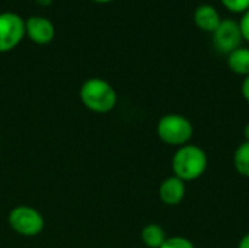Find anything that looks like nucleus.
Listing matches in <instances>:
<instances>
[{"instance_id":"obj_15","label":"nucleus","mask_w":249,"mask_h":248,"mask_svg":"<svg viewBox=\"0 0 249 248\" xmlns=\"http://www.w3.org/2000/svg\"><path fill=\"white\" fill-rule=\"evenodd\" d=\"M238 23H239L241 32H242L244 41H247L249 44V10H247L244 15H241V19H239Z\"/></svg>"},{"instance_id":"obj_12","label":"nucleus","mask_w":249,"mask_h":248,"mask_svg":"<svg viewBox=\"0 0 249 248\" xmlns=\"http://www.w3.org/2000/svg\"><path fill=\"white\" fill-rule=\"evenodd\" d=\"M233 165L241 177L249 178V142H244L236 148L233 155Z\"/></svg>"},{"instance_id":"obj_10","label":"nucleus","mask_w":249,"mask_h":248,"mask_svg":"<svg viewBox=\"0 0 249 248\" xmlns=\"http://www.w3.org/2000/svg\"><path fill=\"white\" fill-rule=\"evenodd\" d=\"M228 67L239 76H248L249 75V48L248 47H239L228 54Z\"/></svg>"},{"instance_id":"obj_16","label":"nucleus","mask_w":249,"mask_h":248,"mask_svg":"<svg viewBox=\"0 0 249 248\" xmlns=\"http://www.w3.org/2000/svg\"><path fill=\"white\" fill-rule=\"evenodd\" d=\"M241 92H242V96L245 98V101L249 102V75L244 77V82H242V86H241Z\"/></svg>"},{"instance_id":"obj_1","label":"nucleus","mask_w":249,"mask_h":248,"mask_svg":"<svg viewBox=\"0 0 249 248\" xmlns=\"http://www.w3.org/2000/svg\"><path fill=\"white\" fill-rule=\"evenodd\" d=\"M79 98L85 108L96 114H107L112 111L118 102V95L114 86L101 77H90L85 80L80 86Z\"/></svg>"},{"instance_id":"obj_6","label":"nucleus","mask_w":249,"mask_h":248,"mask_svg":"<svg viewBox=\"0 0 249 248\" xmlns=\"http://www.w3.org/2000/svg\"><path fill=\"white\" fill-rule=\"evenodd\" d=\"M212 35H213L214 47L226 56L233 50L242 47L244 42L239 23L233 19H222L220 25L216 28V31Z\"/></svg>"},{"instance_id":"obj_13","label":"nucleus","mask_w":249,"mask_h":248,"mask_svg":"<svg viewBox=\"0 0 249 248\" xmlns=\"http://www.w3.org/2000/svg\"><path fill=\"white\" fill-rule=\"evenodd\" d=\"M220 3L231 13L244 15L249 10V0H220Z\"/></svg>"},{"instance_id":"obj_17","label":"nucleus","mask_w":249,"mask_h":248,"mask_svg":"<svg viewBox=\"0 0 249 248\" xmlns=\"http://www.w3.org/2000/svg\"><path fill=\"white\" fill-rule=\"evenodd\" d=\"M238 248H249V232L241 238V241L238 244Z\"/></svg>"},{"instance_id":"obj_7","label":"nucleus","mask_w":249,"mask_h":248,"mask_svg":"<svg viewBox=\"0 0 249 248\" xmlns=\"http://www.w3.org/2000/svg\"><path fill=\"white\" fill-rule=\"evenodd\" d=\"M25 34L36 45H47L55 37V28L53 22L45 16H29L25 19Z\"/></svg>"},{"instance_id":"obj_4","label":"nucleus","mask_w":249,"mask_h":248,"mask_svg":"<svg viewBox=\"0 0 249 248\" xmlns=\"http://www.w3.org/2000/svg\"><path fill=\"white\" fill-rule=\"evenodd\" d=\"M7 224L13 232L20 237L32 238L44 231V216L32 206L20 205L13 208L7 215Z\"/></svg>"},{"instance_id":"obj_3","label":"nucleus","mask_w":249,"mask_h":248,"mask_svg":"<svg viewBox=\"0 0 249 248\" xmlns=\"http://www.w3.org/2000/svg\"><path fill=\"white\" fill-rule=\"evenodd\" d=\"M158 137L169 146H184L193 137V124L188 118L179 114L163 115L156 126Z\"/></svg>"},{"instance_id":"obj_5","label":"nucleus","mask_w":249,"mask_h":248,"mask_svg":"<svg viewBox=\"0 0 249 248\" xmlns=\"http://www.w3.org/2000/svg\"><path fill=\"white\" fill-rule=\"evenodd\" d=\"M25 34V20L20 15L15 12L0 13V53H7L16 48Z\"/></svg>"},{"instance_id":"obj_20","label":"nucleus","mask_w":249,"mask_h":248,"mask_svg":"<svg viewBox=\"0 0 249 248\" xmlns=\"http://www.w3.org/2000/svg\"><path fill=\"white\" fill-rule=\"evenodd\" d=\"M95 3H111V1H115V0H92Z\"/></svg>"},{"instance_id":"obj_19","label":"nucleus","mask_w":249,"mask_h":248,"mask_svg":"<svg viewBox=\"0 0 249 248\" xmlns=\"http://www.w3.org/2000/svg\"><path fill=\"white\" fill-rule=\"evenodd\" d=\"M244 137H245V142H249V123H247L244 127Z\"/></svg>"},{"instance_id":"obj_8","label":"nucleus","mask_w":249,"mask_h":248,"mask_svg":"<svg viewBox=\"0 0 249 248\" xmlns=\"http://www.w3.org/2000/svg\"><path fill=\"white\" fill-rule=\"evenodd\" d=\"M185 197V183L175 175L168 177L162 181L159 187V199L168 206L179 205Z\"/></svg>"},{"instance_id":"obj_14","label":"nucleus","mask_w":249,"mask_h":248,"mask_svg":"<svg viewBox=\"0 0 249 248\" xmlns=\"http://www.w3.org/2000/svg\"><path fill=\"white\" fill-rule=\"evenodd\" d=\"M160 248H196L194 244L181 235H174V237H168L165 240V243L160 246Z\"/></svg>"},{"instance_id":"obj_18","label":"nucleus","mask_w":249,"mask_h":248,"mask_svg":"<svg viewBox=\"0 0 249 248\" xmlns=\"http://www.w3.org/2000/svg\"><path fill=\"white\" fill-rule=\"evenodd\" d=\"M36 1V4H39L41 7H48L51 3H53V0H35Z\"/></svg>"},{"instance_id":"obj_2","label":"nucleus","mask_w":249,"mask_h":248,"mask_svg":"<svg viewBox=\"0 0 249 248\" xmlns=\"http://www.w3.org/2000/svg\"><path fill=\"white\" fill-rule=\"evenodd\" d=\"M207 153L197 145H184L172 156V172L177 178L187 181L198 180L207 170Z\"/></svg>"},{"instance_id":"obj_11","label":"nucleus","mask_w":249,"mask_h":248,"mask_svg":"<svg viewBox=\"0 0 249 248\" xmlns=\"http://www.w3.org/2000/svg\"><path fill=\"white\" fill-rule=\"evenodd\" d=\"M140 237H142L143 244L147 248H160V246L168 238L165 229L160 225H158V224H149V225H146L142 229Z\"/></svg>"},{"instance_id":"obj_9","label":"nucleus","mask_w":249,"mask_h":248,"mask_svg":"<svg viewBox=\"0 0 249 248\" xmlns=\"http://www.w3.org/2000/svg\"><path fill=\"white\" fill-rule=\"evenodd\" d=\"M193 19L198 29L204 31V32H210V34H213L222 22L220 13L217 12V9L207 3L196 7V10L193 13Z\"/></svg>"}]
</instances>
